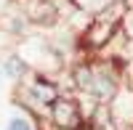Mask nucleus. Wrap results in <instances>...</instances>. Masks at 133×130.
Listing matches in <instances>:
<instances>
[{
    "label": "nucleus",
    "mask_w": 133,
    "mask_h": 130,
    "mask_svg": "<svg viewBox=\"0 0 133 130\" xmlns=\"http://www.w3.org/2000/svg\"><path fill=\"white\" fill-rule=\"evenodd\" d=\"M5 130H40V127H37V120H35L32 114L16 112V114H11V117H8Z\"/></svg>",
    "instance_id": "obj_6"
},
{
    "label": "nucleus",
    "mask_w": 133,
    "mask_h": 130,
    "mask_svg": "<svg viewBox=\"0 0 133 130\" xmlns=\"http://www.w3.org/2000/svg\"><path fill=\"white\" fill-rule=\"evenodd\" d=\"M11 8H16V0H0V16L8 13Z\"/></svg>",
    "instance_id": "obj_9"
},
{
    "label": "nucleus",
    "mask_w": 133,
    "mask_h": 130,
    "mask_svg": "<svg viewBox=\"0 0 133 130\" xmlns=\"http://www.w3.org/2000/svg\"><path fill=\"white\" fill-rule=\"evenodd\" d=\"M3 80H5V77H3V69H0V82H3Z\"/></svg>",
    "instance_id": "obj_10"
},
{
    "label": "nucleus",
    "mask_w": 133,
    "mask_h": 130,
    "mask_svg": "<svg viewBox=\"0 0 133 130\" xmlns=\"http://www.w3.org/2000/svg\"><path fill=\"white\" fill-rule=\"evenodd\" d=\"M120 35L125 37V42H133V5H128L120 19Z\"/></svg>",
    "instance_id": "obj_8"
},
{
    "label": "nucleus",
    "mask_w": 133,
    "mask_h": 130,
    "mask_svg": "<svg viewBox=\"0 0 133 130\" xmlns=\"http://www.w3.org/2000/svg\"><path fill=\"white\" fill-rule=\"evenodd\" d=\"M69 3H72L77 11L88 13V16H98L104 8H109V5H112L115 0H69Z\"/></svg>",
    "instance_id": "obj_7"
},
{
    "label": "nucleus",
    "mask_w": 133,
    "mask_h": 130,
    "mask_svg": "<svg viewBox=\"0 0 133 130\" xmlns=\"http://www.w3.org/2000/svg\"><path fill=\"white\" fill-rule=\"evenodd\" d=\"M16 11L27 19L29 27H56L61 21V11L56 0H16Z\"/></svg>",
    "instance_id": "obj_2"
},
{
    "label": "nucleus",
    "mask_w": 133,
    "mask_h": 130,
    "mask_svg": "<svg viewBox=\"0 0 133 130\" xmlns=\"http://www.w3.org/2000/svg\"><path fill=\"white\" fill-rule=\"evenodd\" d=\"M107 109L117 130H130L133 127V88L123 82V88L115 93V98L107 104Z\"/></svg>",
    "instance_id": "obj_3"
},
{
    "label": "nucleus",
    "mask_w": 133,
    "mask_h": 130,
    "mask_svg": "<svg viewBox=\"0 0 133 130\" xmlns=\"http://www.w3.org/2000/svg\"><path fill=\"white\" fill-rule=\"evenodd\" d=\"M48 122L56 130H83L85 127V117L80 112L75 93H61L48 109Z\"/></svg>",
    "instance_id": "obj_1"
},
{
    "label": "nucleus",
    "mask_w": 133,
    "mask_h": 130,
    "mask_svg": "<svg viewBox=\"0 0 133 130\" xmlns=\"http://www.w3.org/2000/svg\"><path fill=\"white\" fill-rule=\"evenodd\" d=\"M29 29H32V27L27 24V19L21 16L16 8H11L8 13H3V16H0V32H5V35H11V37L24 40V37H29V35H32Z\"/></svg>",
    "instance_id": "obj_5"
},
{
    "label": "nucleus",
    "mask_w": 133,
    "mask_h": 130,
    "mask_svg": "<svg viewBox=\"0 0 133 130\" xmlns=\"http://www.w3.org/2000/svg\"><path fill=\"white\" fill-rule=\"evenodd\" d=\"M0 69H3V77H8L14 85L24 82V80H27V74L32 72V69H29V64L21 59L16 50H11V53H5V56H3V61H0Z\"/></svg>",
    "instance_id": "obj_4"
}]
</instances>
